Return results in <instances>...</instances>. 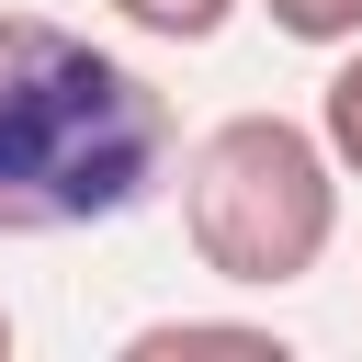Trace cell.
<instances>
[{
    "label": "cell",
    "mask_w": 362,
    "mask_h": 362,
    "mask_svg": "<svg viewBox=\"0 0 362 362\" xmlns=\"http://www.w3.org/2000/svg\"><path fill=\"white\" fill-rule=\"evenodd\" d=\"M124 351H136V362H181V351H238V362H283V339H272V328H249V317H158V328H136Z\"/></svg>",
    "instance_id": "obj_3"
},
{
    "label": "cell",
    "mask_w": 362,
    "mask_h": 362,
    "mask_svg": "<svg viewBox=\"0 0 362 362\" xmlns=\"http://www.w3.org/2000/svg\"><path fill=\"white\" fill-rule=\"evenodd\" d=\"M0 362H11V305H0Z\"/></svg>",
    "instance_id": "obj_7"
},
{
    "label": "cell",
    "mask_w": 362,
    "mask_h": 362,
    "mask_svg": "<svg viewBox=\"0 0 362 362\" xmlns=\"http://www.w3.org/2000/svg\"><path fill=\"white\" fill-rule=\"evenodd\" d=\"M339 158L317 124L294 113H226L192 170H181V226H192V260L215 283H249V294H283L328 260L339 238Z\"/></svg>",
    "instance_id": "obj_2"
},
{
    "label": "cell",
    "mask_w": 362,
    "mask_h": 362,
    "mask_svg": "<svg viewBox=\"0 0 362 362\" xmlns=\"http://www.w3.org/2000/svg\"><path fill=\"white\" fill-rule=\"evenodd\" d=\"M136 34H158V45H215L226 23H238V0H113Z\"/></svg>",
    "instance_id": "obj_5"
},
{
    "label": "cell",
    "mask_w": 362,
    "mask_h": 362,
    "mask_svg": "<svg viewBox=\"0 0 362 362\" xmlns=\"http://www.w3.org/2000/svg\"><path fill=\"white\" fill-rule=\"evenodd\" d=\"M170 102L90 34L0 11V238H79L158 192Z\"/></svg>",
    "instance_id": "obj_1"
},
{
    "label": "cell",
    "mask_w": 362,
    "mask_h": 362,
    "mask_svg": "<svg viewBox=\"0 0 362 362\" xmlns=\"http://www.w3.org/2000/svg\"><path fill=\"white\" fill-rule=\"evenodd\" d=\"M317 136H328V158L362 181V45H339V68H328V90H317Z\"/></svg>",
    "instance_id": "obj_4"
},
{
    "label": "cell",
    "mask_w": 362,
    "mask_h": 362,
    "mask_svg": "<svg viewBox=\"0 0 362 362\" xmlns=\"http://www.w3.org/2000/svg\"><path fill=\"white\" fill-rule=\"evenodd\" d=\"M260 11L294 45H362V0H260Z\"/></svg>",
    "instance_id": "obj_6"
}]
</instances>
